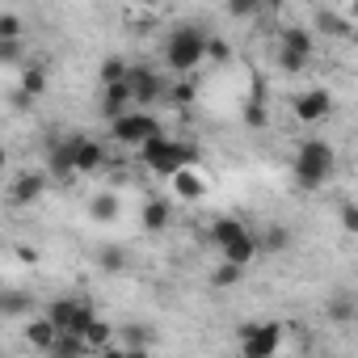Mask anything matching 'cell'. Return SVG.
<instances>
[{
	"label": "cell",
	"mask_w": 358,
	"mask_h": 358,
	"mask_svg": "<svg viewBox=\"0 0 358 358\" xmlns=\"http://www.w3.org/2000/svg\"><path fill=\"white\" fill-rule=\"evenodd\" d=\"M207 51H211V30L203 26H173L169 38H164V68L173 76H194V68L207 64Z\"/></svg>",
	"instance_id": "obj_1"
},
{
	"label": "cell",
	"mask_w": 358,
	"mask_h": 358,
	"mask_svg": "<svg viewBox=\"0 0 358 358\" xmlns=\"http://www.w3.org/2000/svg\"><path fill=\"white\" fill-rule=\"evenodd\" d=\"M333 173H337V152H333V143H324V139H303L299 148H295V160H291V177H295V186L299 190H320V186H329L333 182Z\"/></svg>",
	"instance_id": "obj_2"
},
{
	"label": "cell",
	"mask_w": 358,
	"mask_h": 358,
	"mask_svg": "<svg viewBox=\"0 0 358 358\" xmlns=\"http://www.w3.org/2000/svg\"><path fill=\"white\" fill-rule=\"evenodd\" d=\"M135 156H139L156 177H164V182H173L177 173H186V169H194V164H199V148L182 143L177 135H156V139H148Z\"/></svg>",
	"instance_id": "obj_3"
},
{
	"label": "cell",
	"mask_w": 358,
	"mask_h": 358,
	"mask_svg": "<svg viewBox=\"0 0 358 358\" xmlns=\"http://www.w3.org/2000/svg\"><path fill=\"white\" fill-rule=\"evenodd\" d=\"M59 333H76V337H85L89 333V324L97 320L93 316V308H89V299H76V295H55L51 303H47V312H43Z\"/></svg>",
	"instance_id": "obj_4"
},
{
	"label": "cell",
	"mask_w": 358,
	"mask_h": 358,
	"mask_svg": "<svg viewBox=\"0 0 358 358\" xmlns=\"http://www.w3.org/2000/svg\"><path fill=\"white\" fill-rule=\"evenodd\" d=\"M156 135H164V127H160V118H156L152 110H131L127 118L110 122V139L122 143V148H135V152H139L148 139H156Z\"/></svg>",
	"instance_id": "obj_5"
},
{
	"label": "cell",
	"mask_w": 358,
	"mask_h": 358,
	"mask_svg": "<svg viewBox=\"0 0 358 358\" xmlns=\"http://www.w3.org/2000/svg\"><path fill=\"white\" fill-rule=\"evenodd\" d=\"M127 85H131V93H135V106H139V110H152L156 101H164V97L173 93V80H164V76H160L156 68H148V64H131Z\"/></svg>",
	"instance_id": "obj_6"
},
{
	"label": "cell",
	"mask_w": 358,
	"mask_h": 358,
	"mask_svg": "<svg viewBox=\"0 0 358 358\" xmlns=\"http://www.w3.org/2000/svg\"><path fill=\"white\" fill-rule=\"evenodd\" d=\"M241 354L245 358H274L282 345V324L274 320H257V324H241Z\"/></svg>",
	"instance_id": "obj_7"
},
{
	"label": "cell",
	"mask_w": 358,
	"mask_h": 358,
	"mask_svg": "<svg viewBox=\"0 0 358 358\" xmlns=\"http://www.w3.org/2000/svg\"><path fill=\"white\" fill-rule=\"evenodd\" d=\"M64 148H68V156H72L76 173H101V169H106V160H110L106 143H101V139H93V135H85V131H68V135H64Z\"/></svg>",
	"instance_id": "obj_8"
},
{
	"label": "cell",
	"mask_w": 358,
	"mask_h": 358,
	"mask_svg": "<svg viewBox=\"0 0 358 358\" xmlns=\"http://www.w3.org/2000/svg\"><path fill=\"white\" fill-rule=\"evenodd\" d=\"M47 186H51V173H47V169H22V173L13 177L9 199H13V207H30V203H38V199L47 194Z\"/></svg>",
	"instance_id": "obj_9"
},
{
	"label": "cell",
	"mask_w": 358,
	"mask_h": 358,
	"mask_svg": "<svg viewBox=\"0 0 358 358\" xmlns=\"http://www.w3.org/2000/svg\"><path fill=\"white\" fill-rule=\"evenodd\" d=\"M131 110H139V106H135V93H131V85H110V89H101L97 114H101L106 122H118V118H127Z\"/></svg>",
	"instance_id": "obj_10"
},
{
	"label": "cell",
	"mask_w": 358,
	"mask_h": 358,
	"mask_svg": "<svg viewBox=\"0 0 358 358\" xmlns=\"http://www.w3.org/2000/svg\"><path fill=\"white\" fill-rule=\"evenodd\" d=\"M291 110H295L299 122H320V118L333 114V93H329V89H303Z\"/></svg>",
	"instance_id": "obj_11"
},
{
	"label": "cell",
	"mask_w": 358,
	"mask_h": 358,
	"mask_svg": "<svg viewBox=\"0 0 358 358\" xmlns=\"http://www.w3.org/2000/svg\"><path fill=\"white\" fill-rule=\"evenodd\" d=\"M139 220H143V232L160 236V232H169V224H173V203H169V199H148Z\"/></svg>",
	"instance_id": "obj_12"
},
{
	"label": "cell",
	"mask_w": 358,
	"mask_h": 358,
	"mask_svg": "<svg viewBox=\"0 0 358 358\" xmlns=\"http://www.w3.org/2000/svg\"><path fill=\"white\" fill-rule=\"evenodd\" d=\"M245 232H249V228H245L236 215H220V220L207 228V241H211V245H220V253H224V249H228L232 241H241Z\"/></svg>",
	"instance_id": "obj_13"
},
{
	"label": "cell",
	"mask_w": 358,
	"mask_h": 358,
	"mask_svg": "<svg viewBox=\"0 0 358 358\" xmlns=\"http://www.w3.org/2000/svg\"><path fill=\"white\" fill-rule=\"evenodd\" d=\"M93 262H97V270H101V274H114V278L131 270V253H127L122 245H101V249L93 253Z\"/></svg>",
	"instance_id": "obj_14"
},
{
	"label": "cell",
	"mask_w": 358,
	"mask_h": 358,
	"mask_svg": "<svg viewBox=\"0 0 358 358\" xmlns=\"http://www.w3.org/2000/svg\"><path fill=\"white\" fill-rule=\"evenodd\" d=\"M169 190H173V199L190 203V199H203L207 194V182L199 177V169H186V173H177L173 182H169Z\"/></svg>",
	"instance_id": "obj_15"
},
{
	"label": "cell",
	"mask_w": 358,
	"mask_h": 358,
	"mask_svg": "<svg viewBox=\"0 0 358 358\" xmlns=\"http://www.w3.org/2000/svg\"><path fill=\"white\" fill-rule=\"evenodd\" d=\"M26 341L34 345V350H43V354H51V345L59 341V329L47 320V316H34L30 324H26Z\"/></svg>",
	"instance_id": "obj_16"
},
{
	"label": "cell",
	"mask_w": 358,
	"mask_h": 358,
	"mask_svg": "<svg viewBox=\"0 0 358 358\" xmlns=\"http://www.w3.org/2000/svg\"><path fill=\"white\" fill-rule=\"evenodd\" d=\"M118 341H122V350H152L156 329H152V324H143V320H131V324H122V329H118Z\"/></svg>",
	"instance_id": "obj_17"
},
{
	"label": "cell",
	"mask_w": 358,
	"mask_h": 358,
	"mask_svg": "<svg viewBox=\"0 0 358 358\" xmlns=\"http://www.w3.org/2000/svg\"><path fill=\"white\" fill-rule=\"evenodd\" d=\"M257 253H262V249H257V232H245L241 241H232V245L224 249V262H232V266H241V270H245Z\"/></svg>",
	"instance_id": "obj_18"
},
{
	"label": "cell",
	"mask_w": 358,
	"mask_h": 358,
	"mask_svg": "<svg viewBox=\"0 0 358 358\" xmlns=\"http://www.w3.org/2000/svg\"><path fill=\"white\" fill-rule=\"evenodd\" d=\"M127 76H131V64H127L122 55H110V59H101V68H97L101 89H110V85H127Z\"/></svg>",
	"instance_id": "obj_19"
},
{
	"label": "cell",
	"mask_w": 358,
	"mask_h": 358,
	"mask_svg": "<svg viewBox=\"0 0 358 358\" xmlns=\"http://www.w3.org/2000/svg\"><path fill=\"white\" fill-rule=\"evenodd\" d=\"M287 245H291V228H282V224H270V228L257 232V249L262 253H282Z\"/></svg>",
	"instance_id": "obj_20"
},
{
	"label": "cell",
	"mask_w": 358,
	"mask_h": 358,
	"mask_svg": "<svg viewBox=\"0 0 358 358\" xmlns=\"http://www.w3.org/2000/svg\"><path fill=\"white\" fill-rule=\"evenodd\" d=\"M114 341H118V329H114L110 320H93V324H89V333H85V345H89V350H97V354H101V350H110Z\"/></svg>",
	"instance_id": "obj_21"
},
{
	"label": "cell",
	"mask_w": 358,
	"mask_h": 358,
	"mask_svg": "<svg viewBox=\"0 0 358 358\" xmlns=\"http://www.w3.org/2000/svg\"><path fill=\"white\" fill-rule=\"evenodd\" d=\"M324 316H329L333 324H350V320L358 316V303H354L350 295H333V299L324 303Z\"/></svg>",
	"instance_id": "obj_22"
},
{
	"label": "cell",
	"mask_w": 358,
	"mask_h": 358,
	"mask_svg": "<svg viewBox=\"0 0 358 358\" xmlns=\"http://www.w3.org/2000/svg\"><path fill=\"white\" fill-rule=\"evenodd\" d=\"M278 47L299 51V55H308V59H312V34H308V30H299V26H287V30L278 34Z\"/></svg>",
	"instance_id": "obj_23"
},
{
	"label": "cell",
	"mask_w": 358,
	"mask_h": 358,
	"mask_svg": "<svg viewBox=\"0 0 358 358\" xmlns=\"http://www.w3.org/2000/svg\"><path fill=\"white\" fill-rule=\"evenodd\" d=\"M43 89H47V68L30 59V64L22 68V93H26V97H38Z\"/></svg>",
	"instance_id": "obj_24"
},
{
	"label": "cell",
	"mask_w": 358,
	"mask_h": 358,
	"mask_svg": "<svg viewBox=\"0 0 358 358\" xmlns=\"http://www.w3.org/2000/svg\"><path fill=\"white\" fill-rule=\"evenodd\" d=\"M85 337H76V333H59V341L51 345V354L47 358H85Z\"/></svg>",
	"instance_id": "obj_25"
},
{
	"label": "cell",
	"mask_w": 358,
	"mask_h": 358,
	"mask_svg": "<svg viewBox=\"0 0 358 358\" xmlns=\"http://www.w3.org/2000/svg\"><path fill=\"white\" fill-rule=\"evenodd\" d=\"M316 30H324V34H341V38L354 34V30H350V17H345V13H333V9H320V13H316Z\"/></svg>",
	"instance_id": "obj_26"
},
{
	"label": "cell",
	"mask_w": 358,
	"mask_h": 358,
	"mask_svg": "<svg viewBox=\"0 0 358 358\" xmlns=\"http://www.w3.org/2000/svg\"><path fill=\"white\" fill-rule=\"evenodd\" d=\"M30 303H34V295H26V291H17V287H5V295H0L5 316H22V312H30Z\"/></svg>",
	"instance_id": "obj_27"
},
{
	"label": "cell",
	"mask_w": 358,
	"mask_h": 358,
	"mask_svg": "<svg viewBox=\"0 0 358 358\" xmlns=\"http://www.w3.org/2000/svg\"><path fill=\"white\" fill-rule=\"evenodd\" d=\"M89 215H93L97 224H114V220H118V199H114V194H97V199L89 203Z\"/></svg>",
	"instance_id": "obj_28"
},
{
	"label": "cell",
	"mask_w": 358,
	"mask_h": 358,
	"mask_svg": "<svg viewBox=\"0 0 358 358\" xmlns=\"http://www.w3.org/2000/svg\"><path fill=\"white\" fill-rule=\"evenodd\" d=\"M0 43H22V17L13 9H0Z\"/></svg>",
	"instance_id": "obj_29"
},
{
	"label": "cell",
	"mask_w": 358,
	"mask_h": 358,
	"mask_svg": "<svg viewBox=\"0 0 358 358\" xmlns=\"http://www.w3.org/2000/svg\"><path fill=\"white\" fill-rule=\"evenodd\" d=\"M278 68H282L287 76H295V72H303V68H308V55H299V51H287V47H278Z\"/></svg>",
	"instance_id": "obj_30"
},
{
	"label": "cell",
	"mask_w": 358,
	"mask_h": 358,
	"mask_svg": "<svg viewBox=\"0 0 358 358\" xmlns=\"http://www.w3.org/2000/svg\"><path fill=\"white\" fill-rule=\"evenodd\" d=\"M211 282H215V287H236V282H245V270L232 266V262H224V266L211 274Z\"/></svg>",
	"instance_id": "obj_31"
},
{
	"label": "cell",
	"mask_w": 358,
	"mask_h": 358,
	"mask_svg": "<svg viewBox=\"0 0 358 358\" xmlns=\"http://www.w3.org/2000/svg\"><path fill=\"white\" fill-rule=\"evenodd\" d=\"M245 122H249V127H266V101H262V93L249 97V106H245Z\"/></svg>",
	"instance_id": "obj_32"
},
{
	"label": "cell",
	"mask_w": 358,
	"mask_h": 358,
	"mask_svg": "<svg viewBox=\"0 0 358 358\" xmlns=\"http://www.w3.org/2000/svg\"><path fill=\"white\" fill-rule=\"evenodd\" d=\"M337 220H341V228H345V236H358V203H341V211H337Z\"/></svg>",
	"instance_id": "obj_33"
},
{
	"label": "cell",
	"mask_w": 358,
	"mask_h": 358,
	"mask_svg": "<svg viewBox=\"0 0 358 358\" xmlns=\"http://www.w3.org/2000/svg\"><path fill=\"white\" fill-rule=\"evenodd\" d=\"M207 59H215V64H228V59H232V47H228L220 34H211V51H207Z\"/></svg>",
	"instance_id": "obj_34"
},
{
	"label": "cell",
	"mask_w": 358,
	"mask_h": 358,
	"mask_svg": "<svg viewBox=\"0 0 358 358\" xmlns=\"http://www.w3.org/2000/svg\"><path fill=\"white\" fill-rule=\"evenodd\" d=\"M257 13V0H232L228 5V17H253Z\"/></svg>",
	"instance_id": "obj_35"
},
{
	"label": "cell",
	"mask_w": 358,
	"mask_h": 358,
	"mask_svg": "<svg viewBox=\"0 0 358 358\" xmlns=\"http://www.w3.org/2000/svg\"><path fill=\"white\" fill-rule=\"evenodd\" d=\"M22 43H0V64H22Z\"/></svg>",
	"instance_id": "obj_36"
},
{
	"label": "cell",
	"mask_w": 358,
	"mask_h": 358,
	"mask_svg": "<svg viewBox=\"0 0 358 358\" xmlns=\"http://www.w3.org/2000/svg\"><path fill=\"white\" fill-rule=\"evenodd\" d=\"M169 97H173V106H186V101L194 97V85H190V80H186V85H173V93H169Z\"/></svg>",
	"instance_id": "obj_37"
},
{
	"label": "cell",
	"mask_w": 358,
	"mask_h": 358,
	"mask_svg": "<svg viewBox=\"0 0 358 358\" xmlns=\"http://www.w3.org/2000/svg\"><path fill=\"white\" fill-rule=\"evenodd\" d=\"M101 358H127V350H114L110 345V350H101Z\"/></svg>",
	"instance_id": "obj_38"
},
{
	"label": "cell",
	"mask_w": 358,
	"mask_h": 358,
	"mask_svg": "<svg viewBox=\"0 0 358 358\" xmlns=\"http://www.w3.org/2000/svg\"><path fill=\"white\" fill-rule=\"evenodd\" d=\"M127 358H152L148 350H127Z\"/></svg>",
	"instance_id": "obj_39"
},
{
	"label": "cell",
	"mask_w": 358,
	"mask_h": 358,
	"mask_svg": "<svg viewBox=\"0 0 358 358\" xmlns=\"http://www.w3.org/2000/svg\"><path fill=\"white\" fill-rule=\"evenodd\" d=\"M350 17H354V22H358V5H350Z\"/></svg>",
	"instance_id": "obj_40"
},
{
	"label": "cell",
	"mask_w": 358,
	"mask_h": 358,
	"mask_svg": "<svg viewBox=\"0 0 358 358\" xmlns=\"http://www.w3.org/2000/svg\"><path fill=\"white\" fill-rule=\"evenodd\" d=\"M5 358H13V354H5Z\"/></svg>",
	"instance_id": "obj_41"
}]
</instances>
